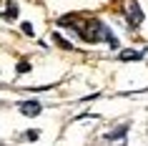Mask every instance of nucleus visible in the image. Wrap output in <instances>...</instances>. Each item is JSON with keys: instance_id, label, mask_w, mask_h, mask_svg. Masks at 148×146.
<instances>
[{"instance_id": "nucleus-1", "label": "nucleus", "mask_w": 148, "mask_h": 146, "mask_svg": "<svg viewBox=\"0 0 148 146\" xmlns=\"http://www.w3.org/2000/svg\"><path fill=\"white\" fill-rule=\"evenodd\" d=\"M58 25H60V28H73L86 43L106 40L110 48H118V38L106 28V23L95 20V18H90V20H80V18H75V15H65V18H60V23H58Z\"/></svg>"}, {"instance_id": "nucleus-2", "label": "nucleus", "mask_w": 148, "mask_h": 146, "mask_svg": "<svg viewBox=\"0 0 148 146\" xmlns=\"http://www.w3.org/2000/svg\"><path fill=\"white\" fill-rule=\"evenodd\" d=\"M121 8H123L125 18H128V23H131L133 28H138V25L143 23V10H140L138 0H123V3H121Z\"/></svg>"}, {"instance_id": "nucleus-3", "label": "nucleus", "mask_w": 148, "mask_h": 146, "mask_svg": "<svg viewBox=\"0 0 148 146\" xmlns=\"http://www.w3.org/2000/svg\"><path fill=\"white\" fill-rule=\"evenodd\" d=\"M40 111H43V106H40L38 101H23L20 103V113L23 116H38Z\"/></svg>"}, {"instance_id": "nucleus-4", "label": "nucleus", "mask_w": 148, "mask_h": 146, "mask_svg": "<svg viewBox=\"0 0 148 146\" xmlns=\"http://www.w3.org/2000/svg\"><path fill=\"white\" fill-rule=\"evenodd\" d=\"M118 58H121V61H140L143 53H140V51H121Z\"/></svg>"}, {"instance_id": "nucleus-5", "label": "nucleus", "mask_w": 148, "mask_h": 146, "mask_svg": "<svg viewBox=\"0 0 148 146\" xmlns=\"http://www.w3.org/2000/svg\"><path fill=\"white\" fill-rule=\"evenodd\" d=\"M125 131H128V123H123V126H121V129H116V131H110L106 138H108V141H113V138H123Z\"/></svg>"}, {"instance_id": "nucleus-6", "label": "nucleus", "mask_w": 148, "mask_h": 146, "mask_svg": "<svg viewBox=\"0 0 148 146\" xmlns=\"http://www.w3.org/2000/svg\"><path fill=\"white\" fill-rule=\"evenodd\" d=\"M5 18H18V5H15V3H8V10H5Z\"/></svg>"}, {"instance_id": "nucleus-7", "label": "nucleus", "mask_w": 148, "mask_h": 146, "mask_svg": "<svg viewBox=\"0 0 148 146\" xmlns=\"http://www.w3.org/2000/svg\"><path fill=\"white\" fill-rule=\"evenodd\" d=\"M28 71H30V63H28V61H20V63H18V73H28Z\"/></svg>"}, {"instance_id": "nucleus-8", "label": "nucleus", "mask_w": 148, "mask_h": 146, "mask_svg": "<svg viewBox=\"0 0 148 146\" xmlns=\"http://www.w3.org/2000/svg\"><path fill=\"white\" fill-rule=\"evenodd\" d=\"M53 40H55V43H58L60 48H70V43H68V40H63L60 35H53Z\"/></svg>"}, {"instance_id": "nucleus-9", "label": "nucleus", "mask_w": 148, "mask_h": 146, "mask_svg": "<svg viewBox=\"0 0 148 146\" xmlns=\"http://www.w3.org/2000/svg\"><path fill=\"white\" fill-rule=\"evenodd\" d=\"M38 136H40L38 131H28V134H25V138H30V141H35V138H38Z\"/></svg>"}, {"instance_id": "nucleus-10", "label": "nucleus", "mask_w": 148, "mask_h": 146, "mask_svg": "<svg viewBox=\"0 0 148 146\" xmlns=\"http://www.w3.org/2000/svg\"><path fill=\"white\" fill-rule=\"evenodd\" d=\"M23 33H28V35H33V25H30V23H23Z\"/></svg>"}]
</instances>
